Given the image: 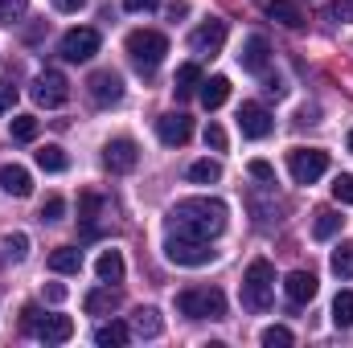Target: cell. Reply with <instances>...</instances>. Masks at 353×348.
I'll return each mask as SVG.
<instances>
[{
  "instance_id": "obj_17",
  "label": "cell",
  "mask_w": 353,
  "mask_h": 348,
  "mask_svg": "<svg viewBox=\"0 0 353 348\" xmlns=\"http://www.w3.org/2000/svg\"><path fill=\"white\" fill-rule=\"evenodd\" d=\"M0 188H4L8 197H29V193H33V176L25 173L21 164H4V168H0Z\"/></svg>"
},
{
  "instance_id": "obj_15",
  "label": "cell",
  "mask_w": 353,
  "mask_h": 348,
  "mask_svg": "<svg viewBox=\"0 0 353 348\" xmlns=\"http://www.w3.org/2000/svg\"><path fill=\"white\" fill-rule=\"evenodd\" d=\"M239 62H243V70H251V74H263L267 62H271V45H267V37H247L243 41V54H239Z\"/></svg>"
},
{
  "instance_id": "obj_5",
  "label": "cell",
  "mask_w": 353,
  "mask_h": 348,
  "mask_svg": "<svg viewBox=\"0 0 353 348\" xmlns=\"http://www.w3.org/2000/svg\"><path fill=\"white\" fill-rule=\"evenodd\" d=\"M165 259L176 266H205L214 262V250L205 238H189V234H169L165 238Z\"/></svg>"
},
{
  "instance_id": "obj_12",
  "label": "cell",
  "mask_w": 353,
  "mask_h": 348,
  "mask_svg": "<svg viewBox=\"0 0 353 348\" xmlns=\"http://www.w3.org/2000/svg\"><path fill=\"white\" fill-rule=\"evenodd\" d=\"M157 135H161V144H169V148H185L189 144V135H193V119L189 115H161L157 119Z\"/></svg>"
},
{
  "instance_id": "obj_21",
  "label": "cell",
  "mask_w": 353,
  "mask_h": 348,
  "mask_svg": "<svg viewBox=\"0 0 353 348\" xmlns=\"http://www.w3.org/2000/svg\"><path fill=\"white\" fill-rule=\"evenodd\" d=\"M94 274H99L103 283H119V279H123V254H119V250H103L99 262H94Z\"/></svg>"
},
{
  "instance_id": "obj_1",
  "label": "cell",
  "mask_w": 353,
  "mask_h": 348,
  "mask_svg": "<svg viewBox=\"0 0 353 348\" xmlns=\"http://www.w3.org/2000/svg\"><path fill=\"white\" fill-rule=\"evenodd\" d=\"M226 230V205L218 197H185L169 213V234H189V238H218Z\"/></svg>"
},
{
  "instance_id": "obj_44",
  "label": "cell",
  "mask_w": 353,
  "mask_h": 348,
  "mask_svg": "<svg viewBox=\"0 0 353 348\" xmlns=\"http://www.w3.org/2000/svg\"><path fill=\"white\" fill-rule=\"evenodd\" d=\"M46 299H50V303H62V299H66V287H62V283L46 287Z\"/></svg>"
},
{
  "instance_id": "obj_43",
  "label": "cell",
  "mask_w": 353,
  "mask_h": 348,
  "mask_svg": "<svg viewBox=\"0 0 353 348\" xmlns=\"http://www.w3.org/2000/svg\"><path fill=\"white\" fill-rule=\"evenodd\" d=\"M54 8H58V12H83L87 0H54Z\"/></svg>"
},
{
  "instance_id": "obj_25",
  "label": "cell",
  "mask_w": 353,
  "mask_h": 348,
  "mask_svg": "<svg viewBox=\"0 0 353 348\" xmlns=\"http://www.w3.org/2000/svg\"><path fill=\"white\" fill-rule=\"evenodd\" d=\"M37 168H46V173H66V152H62L58 144H46V148L37 152Z\"/></svg>"
},
{
  "instance_id": "obj_40",
  "label": "cell",
  "mask_w": 353,
  "mask_h": 348,
  "mask_svg": "<svg viewBox=\"0 0 353 348\" xmlns=\"http://www.w3.org/2000/svg\"><path fill=\"white\" fill-rule=\"evenodd\" d=\"M337 21H353V0H333V8H329Z\"/></svg>"
},
{
  "instance_id": "obj_9",
  "label": "cell",
  "mask_w": 353,
  "mask_h": 348,
  "mask_svg": "<svg viewBox=\"0 0 353 348\" xmlns=\"http://www.w3.org/2000/svg\"><path fill=\"white\" fill-rule=\"evenodd\" d=\"M58 54H62L66 62H90V58L99 54V33H94V29H70V33L62 37V45H58Z\"/></svg>"
},
{
  "instance_id": "obj_26",
  "label": "cell",
  "mask_w": 353,
  "mask_h": 348,
  "mask_svg": "<svg viewBox=\"0 0 353 348\" xmlns=\"http://www.w3.org/2000/svg\"><path fill=\"white\" fill-rule=\"evenodd\" d=\"M329 266H333V274H337V279H353V242H341V246L333 250Z\"/></svg>"
},
{
  "instance_id": "obj_2",
  "label": "cell",
  "mask_w": 353,
  "mask_h": 348,
  "mask_svg": "<svg viewBox=\"0 0 353 348\" xmlns=\"http://www.w3.org/2000/svg\"><path fill=\"white\" fill-rule=\"evenodd\" d=\"M165 54H169V37H165V33H157V29H136V33H128V58H132V66H136L140 74H152V70L165 62Z\"/></svg>"
},
{
  "instance_id": "obj_7",
  "label": "cell",
  "mask_w": 353,
  "mask_h": 348,
  "mask_svg": "<svg viewBox=\"0 0 353 348\" xmlns=\"http://www.w3.org/2000/svg\"><path fill=\"white\" fill-rule=\"evenodd\" d=\"M33 102L37 107H62L66 98H70V83H66V74H58V70H41L37 78H33Z\"/></svg>"
},
{
  "instance_id": "obj_42",
  "label": "cell",
  "mask_w": 353,
  "mask_h": 348,
  "mask_svg": "<svg viewBox=\"0 0 353 348\" xmlns=\"http://www.w3.org/2000/svg\"><path fill=\"white\" fill-rule=\"evenodd\" d=\"M157 4H161V0H123V8H128V12H152Z\"/></svg>"
},
{
  "instance_id": "obj_10",
  "label": "cell",
  "mask_w": 353,
  "mask_h": 348,
  "mask_svg": "<svg viewBox=\"0 0 353 348\" xmlns=\"http://www.w3.org/2000/svg\"><path fill=\"white\" fill-rule=\"evenodd\" d=\"M87 90H90V98H94L99 107H115V102L123 98V78H119L115 70H94Z\"/></svg>"
},
{
  "instance_id": "obj_6",
  "label": "cell",
  "mask_w": 353,
  "mask_h": 348,
  "mask_svg": "<svg viewBox=\"0 0 353 348\" xmlns=\"http://www.w3.org/2000/svg\"><path fill=\"white\" fill-rule=\"evenodd\" d=\"M288 173L296 184H316L321 176L329 173V152H321V148H296V152H288Z\"/></svg>"
},
{
  "instance_id": "obj_28",
  "label": "cell",
  "mask_w": 353,
  "mask_h": 348,
  "mask_svg": "<svg viewBox=\"0 0 353 348\" xmlns=\"http://www.w3.org/2000/svg\"><path fill=\"white\" fill-rule=\"evenodd\" d=\"M333 324L337 328H353V291H341L333 299Z\"/></svg>"
},
{
  "instance_id": "obj_14",
  "label": "cell",
  "mask_w": 353,
  "mask_h": 348,
  "mask_svg": "<svg viewBox=\"0 0 353 348\" xmlns=\"http://www.w3.org/2000/svg\"><path fill=\"white\" fill-rule=\"evenodd\" d=\"M239 127H243L247 140H263V135H271V115H267V107H259V102H243Z\"/></svg>"
},
{
  "instance_id": "obj_30",
  "label": "cell",
  "mask_w": 353,
  "mask_h": 348,
  "mask_svg": "<svg viewBox=\"0 0 353 348\" xmlns=\"http://www.w3.org/2000/svg\"><path fill=\"white\" fill-rule=\"evenodd\" d=\"M12 140H21V144H29V140H37V119L33 115H12Z\"/></svg>"
},
{
  "instance_id": "obj_11",
  "label": "cell",
  "mask_w": 353,
  "mask_h": 348,
  "mask_svg": "<svg viewBox=\"0 0 353 348\" xmlns=\"http://www.w3.org/2000/svg\"><path fill=\"white\" fill-rule=\"evenodd\" d=\"M136 160H140V148H136V140H128V135H119V140H111V144L103 148V164H107L111 173H132Z\"/></svg>"
},
{
  "instance_id": "obj_29",
  "label": "cell",
  "mask_w": 353,
  "mask_h": 348,
  "mask_svg": "<svg viewBox=\"0 0 353 348\" xmlns=\"http://www.w3.org/2000/svg\"><path fill=\"white\" fill-rule=\"evenodd\" d=\"M189 180H197V184L222 180V164L218 160H197V164H189Z\"/></svg>"
},
{
  "instance_id": "obj_8",
  "label": "cell",
  "mask_w": 353,
  "mask_h": 348,
  "mask_svg": "<svg viewBox=\"0 0 353 348\" xmlns=\"http://www.w3.org/2000/svg\"><path fill=\"white\" fill-rule=\"evenodd\" d=\"M222 41H226V21H218V17H210L205 25H197L189 33V50L201 54V58H214L222 50Z\"/></svg>"
},
{
  "instance_id": "obj_37",
  "label": "cell",
  "mask_w": 353,
  "mask_h": 348,
  "mask_svg": "<svg viewBox=\"0 0 353 348\" xmlns=\"http://www.w3.org/2000/svg\"><path fill=\"white\" fill-rule=\"evenodd\" d=\"M205 148H214V152H226V131H222L218 123H210V127H205Z\"/></svg>"
},
{
  "instance_id": "obj_16",
  "label": "cell",
  "mask_w": 353,
  "mask_h": 348,
  "mask_svg": "<svg viewBox=\"0 0 353 348\" xmlns=\"http://www.w3.org/2000/svg\"><path fill=\"white\" fill-rule=\"evenodd\" d=\"M283 295H288L292 303L316 299V274H312V270H292V274L283 279Z\"/></svg>"
},
{
  "instance_id": "obj_27",
  "label": "cell",
  "mask_w": 353,
  "mask_h": 348,
  "mask_svg": "<svg viewBox=\"0 0 353 348\" xmlns=\"http://www.w3.org/2000/svg\"><path fill=\"white\" fill-rule=\"evenodd\" d=\"M337 230H341V213H333V209H321V213H316V221H312V234L325 242V238H333Z\"/></svg>"
},
{
  "instance_id": "obj_41",
  "label": "cell",
  "mask_w": 353,
  "mask_h": 348,
  "mask_svg": "<svg viewBox=\"0 0 353 348\" xmlns=\"http://www.w3.org/2000/svg\"><path fill=\"white\" fill-rule=\"evenodd\" d=\"M37 320H41V312H37V307L29 303V307L21 312V328H25V332H33V328H37Z\"/></svg>"
},
{
  "instance_id": "obj_24",
  "label": "cell",
  "mask_w": 353,
  "mask_h": 348,
  "mask_svg": "<svg viewBox=\"0 0 353 348\" xmlns=\"http://www.w3.org/2000/svg\"><path fill=\"white\" fill-rule=\"evenodd\" d=\"M115 307H119V295H115L111 287H107V291H90L87 295V312L90 316H111Z\"/></svg>"
},
{
  "instance_id": "obj_34",
  "label": "cell",
  "mask_w": 353,
  "mask_h": 348,
  "mask_svg": "<svg viewBox=\"0 0 353 348\" xmlns=\"http://www.w3.org/2000/svg\"><path fill=\"white\" fill-rule=\"evenodd\" d=\"M4 250H8L12 262H21L25 254H29V238H25V234H8V238H4Z\"/></svg>"
},
{
  "instance_id": "obj_32",
  "label": "cell",
  "mask_w": 353,
  "mask_h": 348,
  "mask_svg": "<svg viewBox=\"0 0 353 348\" xmlns=\"http://www.w3.org/2000/svg\"><path fill=\"white\" fill-rule=\"evenodd\" d=\"M25 8H29V0H0V25L21 21V17H25Z\"/></svg>"
},
{
  "instance_id": "obj_4",
  "label": "cell",
  "mask_w": 353,
  "mask_h": 348,
  "mask_svg": "<svg viewBox=\"0 0 353 348\" xmlns=\"http://www.w3.org/2000/svg\"><path fill=\"white\" fill-rule=\"evenodd\" d=\"M271 299H275V270H271V262L259 259V262H251L247 274H243V307L267 312Z\"/></svg>"
},
{
  "instance_id": "obj_19",
  "label": "cell",
  "mask_w": 353,
  "mask_h": 348,
  "mask_svg": "<svg viewBox=\"0 0 353 348\" xmlns=\"http://www.w3.org/2000/svg\"><path fill=\"white\" fill-rule=\"evenodd\" d=\"M50 270H58V274H79V270H83V250H79V246H58V250L50 254Z\"/></svg>"
},
{
  "instance_id": "obj_20",
  "label": "cell",
  "mask_w": 353,
  "mask_h": 348,
  "mask_svg": "<svg viewBox=\"0 0 353 348\" xmlns=\"http://www.w3.org/2000/svg\"><path fill=\"white\" fill-rule=\"evenodd\" d=\"M128 336H132V328H128V324H119V320H111V324L94 328V345H99V348H119V345H128Z\"/></svg>"
},
{
  "instance_id": "obj_36",
  "label": "cell",
  "mask_w": 353,
  "mask_h": 348,
  "mask_svg": "<svg viewBox=\"0 0 353 348\" xmlns=\"http://www.w3.org/2000/svg\"><path fill=\"white\" fill-rule=\"evenodd\" d=\"M62 213H66V201H62V197H50V201L41 205V221H62Z\"/></svg>"
},
{
  "instance_id": "obj_22",
  "label": "cell",
  "mask_w": 353,
  "mask_h": 348,
  "mask_svg": "<svg viewBox=\"0 0 353 348\" xmlns=\"http://www.w3.org/2000/svg\"><path fill=\"white\" fill-rule=\"evenodd\" d=\"M197 87H201V70H197L193 62H185L173 78V94L176 98H189V94H197Z\"/></svg>"
},
{
  "instance_id": "obj_18",
  "label": "cell",
  "mask_w": 353,
  "mask_h": 348,
  "mask_svg": "<svg viewBox=\"0 0 353 348\" xmlns=\"http://www.w3.org/2000/svg\"><path fill=\"white\" fill-rule=\"evenodd\" d=\"M201 102H205V111H218L226 98H230V78H222V74H214V78H201Z\"/></svg>"
},
{
  "instance_id": "obj_3",
  "label": "cell",
  "mask_w": 353,
  "mask_h": 348,
  "mask_svg": "<svg viewBox=\"0 0 353 348\" xmlns=\"http://www.w3.org/2000/svg\"><path fill=\"white\" fill-rule=\"evenodd\" d=\"M176 312L189 320H222L226 316V295L218 287H189L176 295Z\"/></svg>"
},
{
  "instance_id": "obj_23",
  "label": "cell",
  "mask_w": 353,
  "mask_h": 348,
  "mask_svg": "<svg viewBox=\"0 0 353 348\" xmlns=\"http://www.w3.org/2000/svg\"><path fill=\"white\" fill-rule=\"evenodd\" d=\"M267 17L279 21V25H288V29H300V25H304V12H300L296 4H288V0H271V4H267Z\"/></svg>"
},
{
  "instance_id": "obj_45",
  "label": "cell",
  "mask_w": 353,
  "mask_h": 348,
  "mask_svg": "<svg viewBox=\"0 0 353 348\" xmlns=\"http://www.w3.org/2000/svg\"><path fill=\"white\" fill-rule=\"evenodd\" d=\"M350 152H353V131H350Z\"/></svg>"
},
{
  "instance_id": "obj_35",
  "label": "cell",
  "mask_w": 353,
  "mask_h": 348,
  "mask_svg": "<svg viewBox=\"0 0 353 348\" xmlns=\"http://www.w3.org/2000/svg\"><path fill=\"white\" fill-rule=\"evenodd\" d=\"M333 197H337L341 205H353V176L350 173H341L333 180Z\"/></svg>"
},
{
  "instance_id": "obj_38",
  "label": "cell",
  "mask_w": 353,
  "mask_h": 348,
  "mask_svg": "<svg viewBox=\"0 0 353 348\" xmlns=\"http://www.w3.org/2000/svg\"><path fill=\"white\" fill-rule=\"evenodd\" d=\"M12 102H17V87H12L8 78H0V115H8Z\"/></svg>"
},
{
  "instance_id": "obj_13",
  "label": "cell",
  "mask_w": 353,
  "mask_h": 348,
  "mask_svg": "<svg viewBox=\"0 0 353 348\" xmlns=\"http://www.w3.org/2000/svg\"><path fill=\"white\" fill-rule=\"evenodd\" d=\"M33 336L46 340V345H66L74 336V320L70 316H41L37 328H33Z\"/></svg>"
},
{
  "instance_id": "obj_31",
  "label": "cell",
  "mask_w": 353,
  "mask_h": 348,
  "mask_svg": "<svg viewBox=\"0 0 353 348\" xmlns=\"http://www.w3.org/2000/svg\"><path fill=\"white\" fill-rule=\"evenodd\" d=\"M136 332H140V336H161V316H157L152 307H140V312H136Z\"/></svg>"
},
{
  "instance_id": "obj_33",
  "label": "cell",
  "mask_w": 353,
  "mask_h": 348,
  "mask_svg": "<svg viewBox=\"0 0 353 348\" xmlns=\"http://www.w3.org/2000/svg\"><path fill=\"white\" fill-rule=\"evenodd\" d=\"M263 345L267 348H288L292 345V332H288L283 324H271V328H263Z\"/></svg>"
},
{
  "instance_id": "obj_39",
  "label": "cell",
  "mask_w": 353,
  "mask_h": 348,
  "mask_svg": "<svg viewBox=\"0 0 353 348\" xmlns=\"http://www.w3.org/2000/svg\"><path fill=\"white\" fill-rule=\"evenodd\" d=\"M251 176H255V180H267V184H271V180H275V168H271L267 160H251Z\"/></svg>"
}]
</instances>
